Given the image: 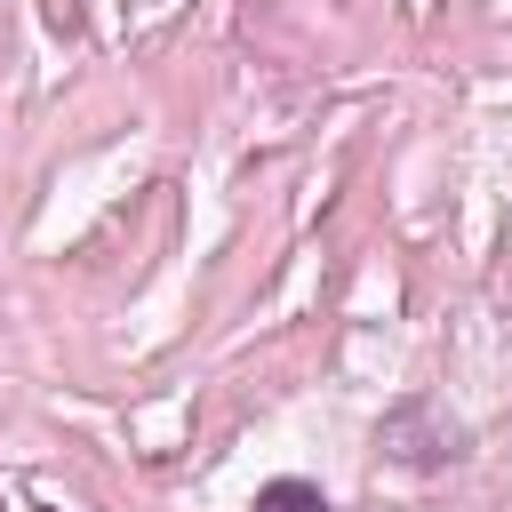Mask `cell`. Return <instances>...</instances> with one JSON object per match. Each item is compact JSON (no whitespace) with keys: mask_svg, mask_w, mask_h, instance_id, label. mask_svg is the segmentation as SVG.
Masks as SVG:
<instances>
[{"mask_svg":"<svg viewBox=\"0 0 512 512\" xmlns=\"http://www.w3.org/2000/svg\"><path fill=\"white\" fill-rule=\"evenodd\" d=\"M248 512H336V504H328V496H320L312 480H264Z\"/></svg>","mask_w":512,"mask_h":512,"instance_id":"obj_1","label":"cell"}]
</instances>
